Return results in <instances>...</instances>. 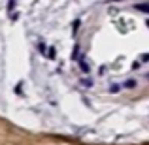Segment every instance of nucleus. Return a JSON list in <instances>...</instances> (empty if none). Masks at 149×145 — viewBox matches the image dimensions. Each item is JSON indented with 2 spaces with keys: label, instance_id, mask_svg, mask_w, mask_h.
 <instances>
[{
  "label": "nucleus",
  "instance_id": "nucleus-1",
  "mask_svg": "<svg viewBox=\"0 0 149 145\" xmlns=\"http://www.w3.org/2000/svg\"><path fill=\"white\" fill-rule=\"evenodd\" d=\"M138 10H140V11H146V13H149V4H138Z\"/></svg>",
  "mask_w": 149,
  "mask_h": 145
},
{
  "label": "nucleus",
  "instance_id": "nucleus-2",
  "mask_svg": "<svg viewBox=\"0 0 149 145\" xmlns=\"http://www.w3.org/2000/svg\"><path fill=\"white\" fill-rule=\"evenodd\" d=\"M13 8H15V0H10V6H8V10L11 11V10H13Z\"/></svg>",
  "mask_w": 149,
  "mask_h": 145
},
{
  "label": "nucleus",
  "instance_id": "nucleus-3",
  "mask_svg": "<svg viewBox=\"0 0 149 145\" xmlns=\"http://www.w3.org/2000/svg\"><path fill=\"white\" fill-rule=\"evenodd\" d=\"M109 2H121V0H109Z\"/></svg>",
  "mask_w": 149,
  "mask_h": 145
}]
</instances>
